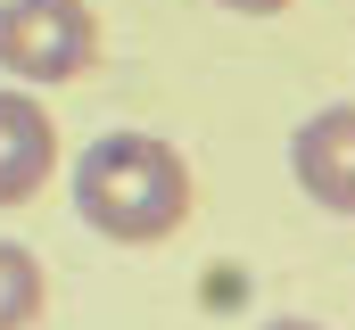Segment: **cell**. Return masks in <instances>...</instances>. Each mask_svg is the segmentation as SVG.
<instances>
[{"label": "cell", "instance_id": "obj_1", "mask_svg": "<svg viewBox=\"0 0 355 330\" xmlns=\"http://www.w3.org/2000/svg\"><path fill=\"white\" fill-rule=\"evenodd\" d=\"M75 215H83L91 232H107V240H166L182 232V215H190V165H182L174 141H157V132H99L75 165Z\"/></svg>", "mask_w": 355, "mask_h": 330}, {"label": "cell", "instance_id": "obj_2", "mask_svg": "<svg viewBox=\"0 0 355 330\" xmlns=\"http://www.w3.org/2000/svg\"><path fill=\"white\" fill-rule=\"evenodd\" d=\"M99 67L91 0H0V75L17 82H75Z\"/></svg>", "mask_w": 355, "mask_h": 330}, {"label": "cell", "instance_id": "obj_3", "mask_svg": "<svg viewBox=\"0 0 355 330\" xmlns=\"http://www.w3.org/2000/svg\"><path fill=\"white\" fill-rule=\"evenodd\" d=\"M289 173L314 207L355 215V107H314L289 141Z\"/></svg>", "mask_w": 355, "mask_h": 330}, {"label": "cell", "instance_id": "obj_4", "mask_svg": "<svg viewBox=\"0 0 355 330\" xmlns=\"http://www.w3.org/2000/svg\"><path fill=\"white\" fill-rule=\"evenodd\" d=\"M58 165V132H50V107L25 99V91H0V207H25Z\"/></svg>", "mask_w": 355, "mask_h": 330}, {"label": "cell", "instance_id": "obj_5", "mask_svg": "<svg viewBox=\"0 0 355 330\" xmlns=\"http://www.w3.org/2000/svg\"><path fill=\"white\" fill-rule=\"evenodd\" d=\"M42 314V264H33V248L0 240V330H25Z\"/></svg>", "mask_w": 355, "mask_h": 330}, {"label": "cell", "instance_id": "obj_6", "mask_svg": "<svg viewBox=\"0 0 355 330\" xmlns=\"http://www.w3.org/2000/svg\"><path fill=\"white\" fill-rule=\"evenodd\" d=\"M215 8H240V17H281L289 0H215Z\"/></svg>", "mask_w": 355, "mask_h": 330}, {"label": "cell", "instance_id": "obj_7", "mask_svg": "<svg viewBox=\"0 0 355 330\" xmlns=\"http://www.w3.org/2000/svg\"><path fill=\"white\" fill-rule=\"evenodd\" d=\"M265 330H322V322H306V314H281V322H265Z\"/></svg>", "mask_w": 355, "mask_h": 330}]
</instances>
